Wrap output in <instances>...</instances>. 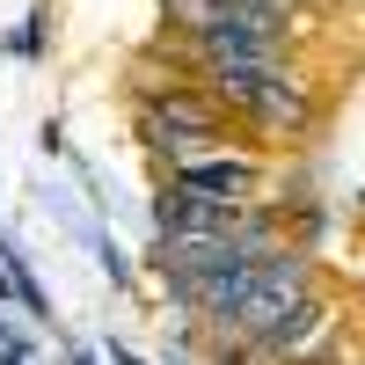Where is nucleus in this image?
Returning a JSON list of instances; mask_svg holds the SVG:
<instances>
[{"mask_svg": "<svg viewBox=\"0 0 365 365\" xmlns=\"http://www.w3.org/2000/svg\"><path fill=\"white\" fill-rule=\"evenodd\" d=\"M139 139L161 161H190V154H220L227 146V110L212 88L197 81H168L161 96H139Z\"/></svg>", "mask_w": 365, "mask_h": 365, "instance_id": "nucleus-1", "label": "nucleus"}, {"mask_svg": "<svg viewBox=\"0 0 365 365\" xmlns=\"http://www.w3.org/2000/svg\"><path fill=\"white\" fill-rule=\"evenodd\" d=\"M161 197L182 205H205V212H241L256 197V161L241 154H190V161H161Z\"/></svg>", "mask_w": 365, "mask_h": 365, "instance_id": "nucleus-2", "label": "nucleus"}, {"mask_svg": "<svg viewBox=\"0 0 365 365\" xmlns=\"http://www.w3.org/2000/svg\"><path fill=\"white\" fill-rule=\"evenodd\" d=\"M161 29L182 37V44H197V37L220 29V0H161Z\"/></svg>", "mask_w": 365, "mask_h": 365, "instance_id": "nucleus-3", "label": "nucleus"}, {"mask_svg": "<svg viewBox=\"0 0 365 365\" xmlns=\"http://www.w3.org/2000/svg\"><path fill=\"white\" fill-rule=\"evenodd\" d=\"M292 8H307V0H292Z\"/></svg>", "mask_w": 365, "mask_h": 365, "instance_id": "nucleus-4", "label": "nucleus"}]
</instances>
